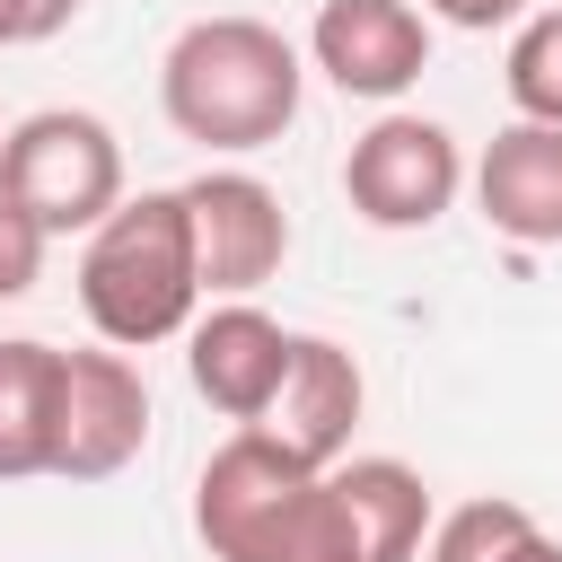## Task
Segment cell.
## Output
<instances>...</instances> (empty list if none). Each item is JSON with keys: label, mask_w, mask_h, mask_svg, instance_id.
<instances>
[{"label": "cell", "mask_w": 562, "mask_h": 562, "mask_svg": "<svg viewBox=\"0 0 562 562\" xmlns=\"http://www.w3.org/2000/svg\"><path fill=\"white\" fill-rule=\"evenodd\" d=\"M193 527H202L211 562H360L334 465L290 457L255 422H237L211 448V465L193 483Z\"/></svg>", "instance_id": "obj_1"}, {"label": "cell", "mask_w": 562, "mask_h": 562, "mask_svg": "<svg viewBox=\"0 0 562 562\" xmlns=\"http://www.w3.org/2000/svg\"><path fill=\"white\" fill-rule=\"evenodd\" d=\"M158 105L202 149H272L299 123V53L263 18H193L158 61Z\"/></svg>", "instance_id": "obj_2"}, {"label": "cell", "mask_w": 562, "mask_h": 562, "mask_svg": "<svg viewBox=\"0 0 562 562\" xmlns=\"http://www.w3.org/2000/svg\"><path fill=\"white\" fill-rule=\"evenodd\" d=\"M79 307L114 351H149L193 325L202 307V255H193V211L176 193H132L88 228L79 255Z\"/></svg>", "instance_id": "obj_3"}, {"label": "cell", "mask_w": 562, "mask_h": 562, "mask_svg": "<svg viewBox=\"0 0 562 562\" xmlns=\"http://www.w3.org/2000/svg\"><path fill=\"white\" fill-rule=\"evenodd\" d=\"M0 193L18 211H35L53 237L97 228L123 202V140L97 114H79V105H44V114L9 123V140H0Z\"/></svg>", "instance_id": "obj_4"}, {"label": "cell", "mask_w": 562, "mask_h": 562, "mask_svg": "<svg viewBox=\"0 0 562 562\" xmlns=\"http://www.w3.org/2000/svg\"><path fill=\"white\" fill-rule=\"evenodd\" d=\"M457 184H465V149L430 114H378L342 158V193L369 228H430L457 202Z\"/></svg>", "instance_id": "obj_5"}, {"label": "cell", "mask_w": 562, "mask_h": 562, "mask_svg": "<svg viewBox=\"0 0 562 562\" xmlns=\"http://www.w3.org/2000/svg\"><path fill=\"white\" fill-rule=\"evenodd\" d=\"M149 439V386L140 369L105 351H61V404H53V474L61 483H105L140 457Z\"/></svg>", "instance_id": "obj_6"}, {"label": "cell", "mask_w": 562, "mask_h": 562, "mask_svg": "<svg viewBox=\"0 0 562 562\" xmlns=\"http://www.w3.org/2000/svg\"><path fill=\"white\" fill-rule=\"evenodd\" d=\"M184 211H193V255H202V299H246L281 272L290 255V211L263 176L246 167H202L184 184Z\"/></svg>", "instance_id": "obj_7"}, {"label": "cell", "mask_w": 562, "mask_h": 562, "mask_svg": "<svg viewBox=\"0 0 562 562\" xmlns=\"http://www.w3.org/2000/svg\"><path fill=\"white\" fill-rule=\"evenodd\" d=\"M307 61L342 97H404L430 70V18L413 0H325L307 26Z\"/></svg>", "instance_id": "obj_8"}, {"label": "cell", "mask_w": 562, "mask_h": 562, "mask_svg": "<svg viewBox=\"0 0 562 562\" xmlns=\"http://www.w3.org/2000/svg\"><path fill=\"white\" fill-rule=\"evenodd\" d=\"M290 342H299V334H281L255 299H220L211 316L184 325L193 395H202L211 413H228V422H263L272 395H281V378H290Z\"/></svg>", "instance_id": "obj_9"}, {"label": "cell", "mask_w": 562, "mask_h": 562, "mask_svg": "<svg viewBox=\"0 0 562 562\" xmlns=\"http://www.w3.org/2000/svg\"><path fill=\"white\" fill-rule=\"evenodd\" d=\"M360 404H369L360 360L342 342H325V334H299L290 342V378H281V395H272V413L255 430H272L307 465H342L351 457V430H360Z\"/></svg>", "instance_id": "obj_10"}, {"label": "cell", "mask_w": 562, "mask_h": 562, "mask_svg": "<svg viewBox=\"0 0 562 562\" xmlns=\"http://www.w3.org/2000/svg\"><path fill=\"white\" fill-rule=\"evenodd\" d=\"M474 202L501 237L518 246H562V123H501L483 167H474Z\"/></svg>", "instance_id": "obj_11"}, {"label": "cell", "mask_w": 562, "mask_h": 562, "mask_svg": "<svg viewBox=\"0 0 562 562\" xmlns=\"http://www.w3.org/2000/svg\"><path fill=\"white\" fill-rule=\"evenodd\" d=\"M334 483H342V501H351L360 562H413V553H422V536H430V483H422L404 457H342Z\"/></svg>", "instance_id": "obj_12"}, {"label": "cell", "mask_w": 562, "mask_h": 562, "mask_svg": "<svg viewBox=\"0 0 562 562\" xmlns=\"http://www.w3.org/2000/svg\"><path fill=\"white\" fill-rule=\"evenodd\" d=\"M53 404H61V351L35 334L0 342V483L53 474Z\"/></svg>", "instance_id": "obj_13"}, {"label": "cell", "mask_w": 562, "mask_h": 562, "mask_svg": "<svg viewBox=\"0 0 562 562\" xmlns=\"http://www.w3.org/2000/svg\"><path fill=\"white\" fill-rule=\"evenodd\" d=\"M501 79H509V105H518L527 123H562V9H536V18L509 35Z\"/></svg>", "instance_id": "obj_14"}, {"label": "cell", "mask_w": 562, "mask_h": 562, "mask_svg": "<svg viewBox=\"0 0 562 562\" xmlns=\"http://www.w3.org/2000/svg\"><path fill=\"white\" fill-rule=\"evenodd\" d=\"M536 518L518 501H465L448 518H430V562H501Z\"/></svg>", "instance_id": "obj_15"}, {"label": "cell", "mask_w": 562, "mask_h": 562, "mask_svg": "<svg viewBox=\"0 0 562 562\" xmlns=\"http://www.w3.org/2000/svg\"><path fill=\"white\" fill-rule=\"evenodd\" d=\"M44 246H53V228L0 193V299H26L44 281Z\"/></svg>", "instance_id": "obj_16"}, {"label": "cell", "mask_w": 562, "mask_h": 562, "mask_svg": "<svg viewBox=\"0 0 562 562\" xmlns=\"http://www.w3.org/2000/svg\"><path fill=\"white\" fill-rule=\"evenodd\" d=\"M79 18V0H0V53L9 44H44Z\"/></svg>", "instance_id": "obj_17"}, {"label": "cell", "mask_w": 562, "mask_h": 562, "mask_svg": "<svg viewBox=\"0 0 562 562\" xmlns=\"http://www.w3.org/2000/svg\"><path fill=\"white\" fill-rule=\"evenodd\" d=\"M527 0H422V18H448V26H465V35H483V26H509Z\"/></svg>", "instance_id": "obj_18"}, {"label": "cell", "mask_w": 562, "mask_h": 562, "mask_svg": "<svg viewBox=\"0 0 562 562\" xmlns=\"http://www.w3.org/2000/svg\"><path fill=\"white\" fill-rule=\"evenodd\" d=\"M501 562H562V544H553V536H544V527H527V536H518V544H509V553H501Z\"/></svg>", "instance_id": "obj_19"}, {"label": "cell", "mask_w": 562, "mask_h": 562, "mask_svg": "<svg viewBox=\"0 0 562 562\" xmlns=\"http://www.w3.org/2000/svg\"><path fill=\"white\" fill-rule=\"evenodd\" d=\"M0 140H9V132H0Z\"/></svg>", "instance_id": "obj_20"}]
</instances>
